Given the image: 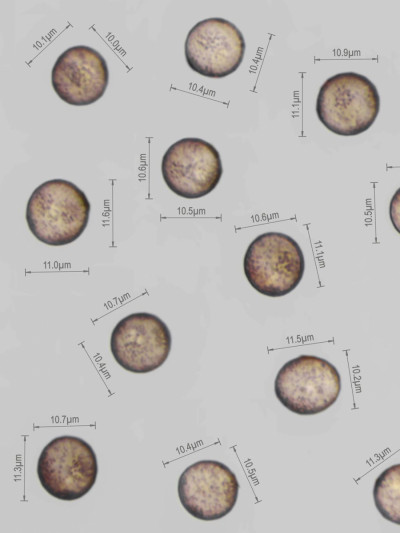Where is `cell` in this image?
Returning <instances> with one entry per match:
<instances>
[{"label":"cell","mask_w":400,"mask_h":533,"mask_svg":"<svg viewBox=\"0 0 400 533\" xmlns=\"http://www.w3.org/2000/svg\"><path fill=\"white\" fill-rule=\"evenodd\" d=\"M243 270L258 293L277 298L299 285L305 271V258L300 245L289 235L265 232L247 247Z\"/></svg>","instance_id":"3"},{"label":"cell","mask_w":400,"mask_h":533,"mask_svg":"<svg viewBox=\"0 0 400 533\" xmlns=\"http://www.w3.org/2000/svg\"><path fill=\"white\" fill-rule=\"evenodd\" d=\"M98 474L96 454L89 443L73 436L52 439L41 451L37 476L44 490L56 499L74 501L94 486Z\"/></svg>","instance_id":"5"},{"label":"cell","mask_w":400,"mask_h":533,"mask_svg":"<svg viewBox=\"0 0 400 533\" xmlns=\"http://www.w3.org/2000/svg\"><path fill=\"white\" fill-rule=\"evenodd\" d=\"M91 205L85 193L65 179L43 182L26 206L27 226L34 237L49 246L76 241L85 231Z\"/></svg>","instance_id":"1"},{"label":"cell","mask_w":400,"mask_h":533,"mask_svg":"<svg viewBox=\"0 0 400 533\" xmlns=\"http://www.w3.org/2000/svg\"><path fill=\"white\" fill-rule=\"evenodd\" d=\"M389 218L392 226L400 235V187L394 192L390 200Z\"/></svg>","instance_id":"12"},{"label":"cell","mask_w":400,"mask_h":533,"mask_svg":"<svg viewBox=\"0 0 400 533\" xmlns=\"http://www.w3.org/2000/svg\"><path fill=\"white\" fill-rule=\"evenodd\" d=\"M172 337L167 325L156 315L136 312L121 319L110 337L115 361L126 371L149 373L167 360Z\"/></svg>","instance_id":"7"},{"label":"cell","mask_w":400,"mask_h":533,"mask_svg":"<svg viewBox=\"0 0 400 533\" xmlns=\"http://www.w3.org/2000/svg\"><path fill=\"white\" fill-rule=\"evenodd\" d=\"M380 111L374 83L356 72L337 73L321 85L316 99L319 121L332 133L354 136L367 131Z\"/></svg>","instance_id":"2"},{"label":"cell","mask_w":400,"mask_h":533,"mask_svg":"<svg viewBox=\"0 0 400 533\" xmlns=\"http://www.w3.org/2000/svg\"><path fill=\"white\" fill-rule=\"evenodd\" d=\"M161 173L167 187L177 196L198 199L217 187L223 166L218 150L211 143L188 137L168 147L162 158Z\"/></svg>","instance_id":"6"},{"label":"cell","mask_w":400,"mask_h":533,"mask_svg":"<svg viewBox=\"0 0 400 533\" xmlns=\"http://www.w3.org/2000/svg\"><path fill=\"white\" fill-rule=\"evenodd\" d=\"M246 50L242 32L227 19L213 17L197 22L184 45L188 66L201 76L224 78L241 65Z\"/></svg>","instance_id":"8"},{"label":"cell","mask_w":400,"mask_h":533,"mask_svg":"<svg viewBox=\"0 0 400 533\" xmlns=\"http://www.w3.org/2000/svg\"><path fill=\"white\" fill-rule=\"evenodd\" d=\"M177 490L182 506L191 516L214 521L233 510L239 482L224 463L204 459L189 465L181 473Z\"/></svg>","instance_id":"9"},{"label":"cell","mask_w":400,"mask_h":533,"mask_svg":"<svg viewBox=\"0 0 400 533\" xmlns=\"http://www.w3.org/2000/svg\"><path fill=\"white\" fill-rule=\"evenodd\" d=\"M280 403L299 415L326 411L341 392V376L328 360L316 355H299L287 361L274 380Z\"/></svg>","instance_id":"4"},{"label":"cell","mask_w":400,"mask_h":533,"mask_svg":"<svg viewBox=\"0 0 400 533\" xmlns=\"http://www.w3.org/2000/svg\"><path fill=\"white\" fill-rule=\"evenodd\" d=\"M109 82L108 65L94 48L76 45L56 59L51 84L58 97L72 106H87L104 95Z\"/></svg>","instance_id":"10"},{"label":"cell","mask_w":400,"mask_h":533,"mask_svg":"<svg viewBox=\"0 0 400 533\" xmlns=\"http://www.w3.org/2000/svg\"><path fill=\"white\" fill-rule=\"evenodd\" d=\"M373 499L384 519L400 525V463L389 466L376 478Z\"/></svg>","instance_id":"11"}]
</instances>
